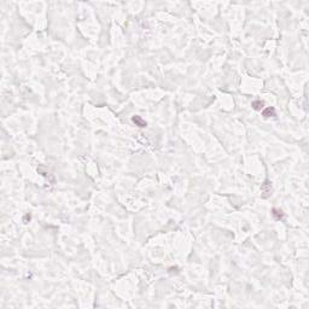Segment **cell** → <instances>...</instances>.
<instances>
[{
    "label": "cell",
    "instance_id": "6da1fadb",
    "mask_svg": "<svg viewBox=\"0 0 309 309\" xmlns=\"http://www.w3.org/2000/svg\"><path fill=\"white\" fill-rule=\"evenodd\" d=\"M132 121L135 123V126H138V127H140V128H144V127H146V122H145V120H143L140 116H133V118H132Z\"/></svg>",
    "mask_w": 309,
    "mask_h": 309
},
{
    "label": "cell",
    "instance_id": "7a4b0ae2",
    "mask_svg": "<svg viewBox=\"0 0 309 309\" xmlns=\"http://www.w3.org/2000/svg\"><path fill=\"white\" fill-rule=\"evenodd\" d=\"M272 215H273V218H274L275 220H282V219L284 218V212H283L280 209H276V208H274V209L272 210Z\"/></svg>",
    "mask_w": 309,
    "mask_h": 309
},
{
    "label": "cell",
    "instance_id": "3957f363",
    "mask_svg": "<svg viewBox=\"0 0 309 309\" xmlns=\"http://www.w3.org/2000/svg\"><path fill=\"white\" fill-rule=\"evenodd\" d=\"M262 115H263V117H274L276 115L275 114V109L274 108H266L262 111Z\"/></svg>",
    "mask_w": 309,
    "mask_h": 309
},
{
    "label": "cell",
    "instance_id": "277c9868",
    "mask_svg": "<svg viewBox=\"0 0 309 309\" xmlns=\"http://www.w3.org/2000/svg\"><path fill=\"white\" fill-rule=\"evenodd\" d=\"M263 106H264V103H263L262 100H255V102H253V108H254L255 110H261V109H263Z\"/></svg>",
    "mask_w": 309,
    "mask_h": 309
}]
</instances>
